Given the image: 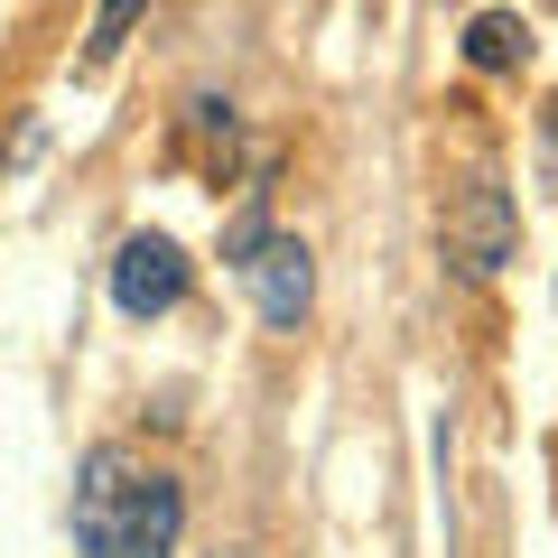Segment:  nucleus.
Returning <instances> with one entry per match:
<instances>
[{
	"mask_svg": "<svg viewBox=\"0 0 558 558\" xmlns=\"http://www.w3.org/2000/svg\"><path fill=\"white\" fill-rule=\"evenodd\" d=\"M447 260H457L465 279H494L502 260H512V242H521V215H512V196H502L494 178H465L457 196H447Z\"/></svg>",
	"mask_w": 558,
	"mask_h": 558,
	"instance_id": "obj_1",
	"label": "nucleus"
},
{
	"mask_svg": "<svg viewBox=\"0 0 558 558\" xmlns=\"http://www.w3.org/2000/svg\"><path fill=\"white\" fill-rule=\"evenodd\" d=\"M521 57H531L521 10H484V20H465V65H475V75H512Z\"/></svg>",
	"mask_w": 558,
	"mask_h": 558,
	"instance_id": "obj_6",
	"label": "nucleus"
},
{
	"mask_svg": "<svg viewBox=\"0 0 558 558\" xmlns=\"http://www.w3.org/2000/svg\"><path fill=\"white\" fill-rule=\"evenodd\" d=\"M140 20H149V0H102L94 28H84V75H102V65L131 47V28H140Z\"/></svg>",
	"mask_w": 558,
	"mask_h": 558,
	"instance_id": "obj_7",
	"label": "nucleus"
},
{
	"mask_svg": "<svg viewBox=\"0 0 558 558\" xmlns=\"http://www.w3.org/2000/svg\"><path fill=\"white\" fill-rule=\"evenodd\" d=\"M178 299H186V252L168 233H131L112 252V307L149 326V317H168Z\"/></svg>",
	"mask_w": 558,
	"mask_h": 558,
	"instance_id": "obj_3",
	"label": "nucleus"
},
{
	"mask_svg": "<svg viewBox=\"0 0 558 558\" xmlns=\"http://www.w3.org/2000/svg\"><path fill=\"white\" fill-rule=\"evenodd\" d=\"M223 558H242V549H223Z\"/></svg>",
	"mask_w": 558,
	"mask_h": 558,
	"instance_id": "obj_9",
	"label": "nucleus"
},
{
	"mask_svg": "<svg viewBox=\"0 0 558 558\" xmlns=\"http://www.w3.org/2000/svg\"><path fill=\"white\" fill-rule=\"evenodd\" d=\"M178 531H186V484H178V475H159V465H140L121 558H178Z\"/></svg>",
	"mask_w": 558,
	"mask_h": 558,
	"instance_id": "obj_5",
	"label": "nucleus"
},
{
	"mask_svg": "<svg viewBox=\"0 0 558 558\" xmlns=\"http://www.w3.org/2000/svg\"><path fill=\"white\" fill-rule=\"evenodd\" d=\"M549 149H558V112H549Z\"/></svg>",
	"mask_w": 558,
	"mask_h": 558,
	"instance_id": "obj_8",
	"label": "nucleus"
},
{
	"mask_svg": "<svg viewBox=\"0 0 558 558\" xmlns=\"http://www.w3.org/2000/svg\"><path fill=\"white\" fill-rule=\"evenodd\" d=\"M242 279H252V299L270 326H299L307 307H317V252H307L299 233H270L252 260H242Z\"/></svg>",
	"mask_w": 558,
	"mask_h": 558,
	"instance_id": "obj_4",
	"label": "nucleus"
},
{
	"mask_svg": "<svg viewBox=\"0 0 558 558\" xmlns=\"http://www.w3.org/2000/svg\"><path fill=\"white\" fill-rule=\"evenodd\" d=\"M131 494H140L131 447H94V457H84V475H75V549H84V558H121Z\"/></svg>",
	"mask_w": 558,
	"mask_h": 558,
	"instance_id": "obj_2",
	"label": "nucleus"
}]
</instances>
